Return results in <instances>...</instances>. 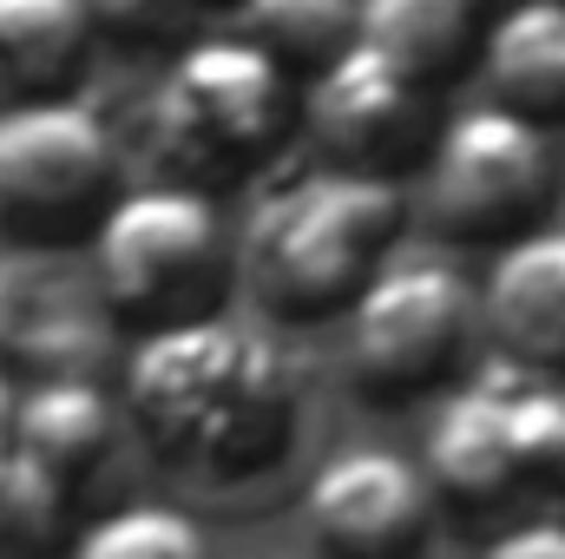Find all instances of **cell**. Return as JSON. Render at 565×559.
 I'll return each mask as SVG.
<instances>
[{
  "instance_id": "1",
  "label": "cell",
  "mask_w": 565,
  "mask_h": 559,
  "mask_svg": "<svg viewBox=\"0 0 565 559\" xmlns=\"http://www.w3.org/2000/svg\"><path fill=\"white\" fill-rule=\"evenodd\" d=\"M302 362L257 316L204 309L151 323L126 349V434L198 494L244 500L270 487L302 441Z\"/></svg>"
},
{
  "instance_id": "2",
  "label": "cell",
  "mask_w": 565,
  "mask_h": 559,
  "mask_svg": "<svg viewBox=\"0 0 565 559\" xmlns=\"http://www.w3.org/2000/svg\"><path fill=\"white\" fill-rule=\"evenodd\" d=\"M408 231V184L349 165H296L270 191H257L244 238L231 244V271L270 323H322L362 277L395 257Z\"/></svg>"
},
{
  "instance_id": "3",
  "label": "cell",
  "mask_w": 565,
  "mask_h": 559,
  "mask_svg": "<svg viewBox=\"0 0 565 559\" xmlns=\"http://www.w3.org/2000/svg\"><path fill=\"white\" fill-rule=\"evenodd\" d=\"M289 133H296V73L231 27V33H198L171 53V66L145 99L139 139L158 178L217 191L277 158Z\"/></svg>"
},
{
  "instance_id": "4",
  "label": "cell",
  "mask_w": 565,
  "mask_h": 559,
  "mask_svg": "<svg viewBox=\"0 0 565 559\" xmlns=\"http://www.w3.org/2000/svg\"><path fill=\"white\" fill-rule=\"evenodd\" d=\"M86 264L99 277V296L113 303L119 329L126 323L151 329V323L224 309L231 231H224L217 191L171 184V178L119 184V198L93 224Z\"/></svg>"
},
{
  "instance_id": "5",
  "label": "cell",
  "mask_w": 565,
  "mask_h": 559,
  "mask_svg": "<svg viewBox=\"0 0 565 559\" xmlns=\"http://www.w3.org/2000/svg\"><path fill=\"white\" fill-rule=\"evenodd\" d=\"M415 165L422 184L408 204H422L427 224L454 244H507L546 224V204L559 191L553 133L507 106H467L440 119Z\"/></svg>"
},
{
  "instance_id": "6",
  "label": "cell",
  "mask_w": 565,
  "mask_h": 559,
  "mask_svg": "<svg viewBox=\"0 0 565 559\" xmlns=\"http://www.w3.org/2000/svg\"><path fill=\"white\" fill-rule=\"evenodd\" d=\"M342 316V369L369 402L447 382L480 329V296L447 257H382Z\"/></svg>"
},
{
  "instance_id": "7",
  "label": "cell",
  "mask_w": 565,
  "mask_h": 559,
  "mask_svg": "<svg viewBox=\"0 0 565 559\" xmlns=\"http://www.w3.org/2000/svg\"><path fill=\"white\" fill-rule=\"evenodd\" d=\"M126 184V151L99 106L53 93L0 113V231L13 244H66L99 224Z\"/></svg>"
},
{
  "instance_id": "8",
  "label": "cell",
  "mask_w": 565,
  "mask_h": 559,
  "mask_svg": "<svg viewBox=\"0 0 565 559\" xmlns=\"http://www.w3.org/2000/svg\"><path fill=\"white\" fill-rule=\"evenodd\" d=\"M126 329L99 277L66 244H7L0 251V362L46 376H99L119 356Z\"/></svg>"
},
{
  "instance_id": "9",
  "label": "cell",
  "mask_w": 565,
  "mask_h": 559,
  "mask_svg": "<svg viewBox=\"0 0 565 559\" xmlns=\"http://www.w3.org/2000/svg\"><path fill=\"white\" fill-rule=\"evenodd\" d=\"M296 126L322 151V165L402 178V165L422 158L440 119L422 80H408L382 53L349 40L342 53L309 66V80L296 86Z\"/></svg>"
},
{
  "instance_id": "10",
  "label": "cell",
  "mask_w": 565,
  "mask_h": 559,
  "mask_svg": "<svg viewBox=\"0 0 565 559\" xmlns=\"http://www.w3.org/2000/svg\"><path fill=\"white\" fill-rule=\"evenodd\" d=\"M302 520L322 559H415L434 520V487L415 454L349 441L316 461L302 487Z\"/></svg>"
},
{
  "instance_id": "11",
  "label": "cell",
  "mask_w": 565,
  "mask_h": 559,
  "mask_svg": "<svg viewBox=\"0 0 565 559\" xmlns=\"http://www.w3.org/2000/svg\"><path fill=\"white\" fill-rule=\"evenodd\" d=\"M13 454L33 461L46 481H60L86 507V494L126 454L119 395L99 376H46V382H26L13 395Z\"/></svg>"
},
{
  "instance_id": "12",
  "label": "cell",
  "mask_w": 565,
  "mask_h": 559,
  "mask_svg": "<svg viewBox=\"0 0 565 559\" xmlns=\"http://www.w3.org/2000/svg\"><path fill=\"white\" fill-rule=\"evenodd\" d=\"M415 467L427 474L434 500H454V507H493V500H507V494L526 487L493 362H480V376L454 382L434 402Z\"/></svg>"
},
{
  "instance_id": "13",
  "label": "cell",
  "mask_w": 565,
  "mask_h": 559,
  "mask_svg": "<svg viewBox=\"0 0 565 559\" xmlns=\"http://www.w3.org/2000/svg\"><path fill=\"white\" fill-rule=\"evenodd\" d=\"M473 296L500 356L565 376V224H533L493 244V271Z\"/></svg>"
},
{
  "instance_id": "14",
  "label": "cell",
  "mask_w": 565,
  "mask_h": 559,
  "mask_svg": "<svg viewBox=\"0 0 565 559\" xmlns=\"http://www.w3.org/2000/svg\"><path fill=\"white\" fill-rule=\"evenodd\" d=\"M473 60L487 106H507L533 126L565 119V0H507L487 13Z\"/></svg>"
},
{
  "instance_id": "15",
  "label": "cell",
  "mask_w": 565,
  "mask_h": 559,
  "mask_svg": "<svg viewBox=\"0 0 565 559\" xmlns=\"http://www.w3.org/2000/svg\"><path fill=\"white\" fill-rule=\"evenodd\" d=\"M487 33V0H355V46L382 53L427 93L454 80Z\"/></svg>"
},
{
  "instance_id": "16",
  "label": "cell",
  "mask_w": 565,
  "mask_h": 559,
  "mask_svg": "<svg viewBox=\"0 0 565 559\" xmlns=\"http://www.w3.org/2000/svg\"><path fill=\"white\" fill-rule=\"evenodd\" d=\"M99 33L86 0H0V86L13 99L73 93Z\"/></svg>"
},
{
  "instance_id": "17",
  "label": "cell",
  "mask_w": 565,
  "mask_h": 559,
  "mask_svg": "<svg viewBox=\"0 0 565 559\" xmlns=\"http://www.w3.org/2000/svg\"><path fill=\"white\" fill-rule=\"evenodd\" d=\"M66 559H211L204 527L164 500H119L66 540Z\"/></svg>"
},
{
  "instance_id": "18",
  "label": "cell",
  "mask_w": 565,
  "mask_h": 559,
  "mask_svg": "<svg viewBox=\"0 0 565 559\" xmlns=\"http://www.w3.org/2000/svg\"><path fill=\"white\" fill-rule=\"evenodd\" d=\"M237 33L289 73H309L355 40V0H237Z\"/></svg>"
},
{
  "instance_id": "19",
  "label": "cell",
  "mask_w": 565,
  "mask_h": 559,
  "mask_svg": "<svg viewBox=\"0 0 565 559\" xmlns=\"http://www.w3.org/2000/svg\"><path fill=\"white\" fill-rule=\"evenodd\" d=\"M73 520H79V500L46 481L33 461L7 454L0 461V559H53L66 553L73 540Z\"/></svg>"
},
{
  "instance_id": "20",
  "label": "cell",
  "mask_w": 565,
  "mask_h": 559,
  "mask_svg": "<svg viewBox=\"0 0 565 559\" xmlns=\"http://www.w3.org/2000/svg\"><path fill=\"white\" fill-rule=\"evenodd\" d=\"M204 0H86L93 33L119 40V46H171L178 33H191Z\"/></svg>"
},
{
  "instance_id": "21",
  "label": "cell",
  "mask_w": 565,
  "mask_h": 559,
  "mask_svg": "<svg viewBox=\"0 0 565 559\" xmlns=\"http://www.w3.org/2000/svg\"><path fill=\"white\" fill-rule=\"evenodd\" d=\"M480 559H565V520L559 514H546V520H520V527H507Z\"/></svg>"
},
{
  "instance_id": "22",
  "label": "cell",
  "mask_w": 565,
  "mask_h": 559,
  "mask_svg": "<svg viewBox=\"0 0 565 559\" xmlns=\"http://www.w3.org/2000/svg\"><path fill=\"white\" fill-rule=\"evenodd\" d=\"M13 395H20V389H13V382L0 376V461L13 454Z\"/></svg>"
},
{
  "instance_id": "23",
  "label": "cell",
  "mask_w": 565,
  "mask_h": 559,
  "mask_svg": "<svg viewBox=\"0 0 565 559\" xmlns=\"http://www.w3.org/2000/svg\"><path fill=\"white\" fill-rule=\"evenodd\" d=\"M415 559H460V553H415Z\"/></svg>"
},
{
  "instance_id": "24",
  "label": "cell",
  "mask_w": 565,
  "mask_h": 559,
  "mask_svg": "<svg viewBox=\"0 0 565 559\" xmlns=\"http://www.w3.org/2000/svg\"><path fill=\"white\" fill-rule=\"evenodd\" d=\"M553 487H559V494H565V461H559V481H553Z\"/></svg>"
}]
</instances>
